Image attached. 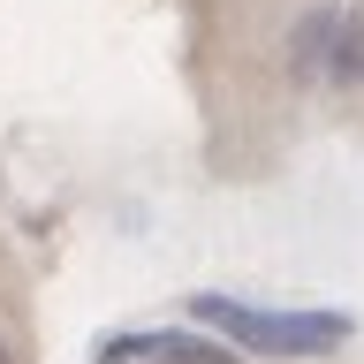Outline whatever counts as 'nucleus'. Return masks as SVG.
Here are the masks:
<instances>
[{"label":"nucleus","instance_id":"nucleus-1","mask_svg":"<svg viewBox=\"0 0 364 364\" xmlns=\"http://www.w3.org/2000/svg\"><path fill=\"white\" fill-rule=\"evenodd\" d=\"M198 318H213L228 341H243V349H266V357H326L349 341V318L341 311H258V304H228V296H198L190 304Z\"/></svg>","mask_w":364,"mask_h":364},{"label":"nucleus","instance_id":"nucleus-2","mask_svg":"<svg viewBox=\"0 0 364 364\" xmlns=\"http://www.w3.org/2000/svg\"><path fill=\"white\" fill-rule=\"evenodd\" d=\"M136 357H159V364H228L220 349L182 341V334H129V341H114V349H107V364H136Z\"/></svg>","mask_w":364,"mask_h":364},{"label":"nucleus","instance_id":"nucleus-3","mask_svg":"<svg viewBox=\"0 0 364 364\" xmlns=\"http://www.w3.org/2000/svg\"><path fill=\"white\" fill-rule=\"evenodd\" d=\"M0 364H16V357H8V341H0Z\"/></svg>","mask_w":364,"mask_h":364}]
</instances>
